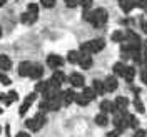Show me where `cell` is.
Wrapping results in <instances>:
<instances>
[{
	"instance_id": "cell-1",
	"label": "cell",
	"mask_w": 147,
	"mask_h": 137,
	"mask_svg": "<svg viewBox=\"0 0 147 137\" xmlns=\"http://www.w3.org/2000/svg\"><path fill=\"white\" fill-rule=\"evenodd\" d=\"M107 12L104 9H95L94 12H89V10H85L84 12V20H87V22H90L92 25L95 28H102L105 24H107Z\"/></svg>"
},
{
	"instance_id": "cell-2",
	"label": "cell",
	"mask_w": 147,
	"mask_h": 137,
	"mask_svg": "<svg viewBox=\"0 0 147 137\" xmlns=\"http://www.w3.org/2000/svg\"><path fill=\"white\" fill-rule=\"evenodd\" d=\"M105 47V40L104 38H94V40H87L80 44V54H97Z\"/></svg>"
},
{
	"instance_id": "cell-3",
	"label": "cell",
	"mask_w": 147,
	"mask_h": 137,
	"mask_svg": "<svg viewBox=\"0 0 147 137\" xmlns=\"http://www.w3.org/2000/svg\"><path fill=\"white\" fill-rule=\"evenodd\" d=\"M35 99H37V92H32V94H28L27 97H25V101H24V104L20 105V110H18V114H20V115H25V112L30 109V105L35 102Z\"/></svg>"
},
{
	"instance_id": "cell-4",
	"label": "cell",
	"mask_w": 147,
	"mask_h": 137,
	"mask_svg": "<svg viewBox=\"0 0 147 137\" xmlns=\"http://www.w3.org/2000/svg\"><path fill=\"white\" fill-rule=\"evenodd\" d=\"M47 65H49L50 69H60V67L64 65V59L57 54H50L47 57Z\"/></svg>"
},
{
	"instance_id": "cell-5",
	"label": "cell",
	"mask_w": 147,
	"mask_h": 137,
	"mask_svg": "<svg viewBox=\"0 0 147 137\" xmlns=\"http://www.w3.org/2000/svg\"><path fill=\"white\" fill-rule=\"evenodd\" d=\"M47 104H49V110H59L64 105L62 104V92L54 95V97H50V99H47Z\"/></svg>"
},
{
	"instance_id": "cell-6",
	"label": "cell",
	"mask_w": 147,
	"mask_h": 137,
	"mask_svg": "<svg viewBox=\"0 0 147 137\" xmlns=\"http://www.w3.org/2000/svg\"><path fill=\"white\" fill-rule=\"evenodd\" d=\"M69 82L72 84V87H84V82H85V79H84L82 74L79 72H74L69 75Z\"/></svg>"
},
{
	"instance_id": "cell-7",
	"label": "cell",
	"mask_w": 147,
	"mask_h": 137,
	"mask_svg": "<svg viewBox=\"0 0 147 137\" xmlns=\"http://www.w3.org/2000/svg\"><path fill=\"white\" fill-rule=\"evenodd\" d=\"M77 64L80 65V69H85V70H89L94 64V60H92V57L89 54H80V59H79V62Z\"/></svg>"
},
{
	"instance_id": "cell-8",
	"label": "cell",
	"mask_w": 147,
	"mask_h": 137,
	"mask_svg": "<svg viewBox=\"0 0 147 137\" xmlns=\"http://www.w3.org/2000/svg\"><path fill=\"white\" fill-rule=\"evenodd\" d=\"M42 75H44V67H42L40 64H32L30 75H28V77H32V79H35V80H40Z\"/></svg>"
},
{
	"instance_id": "cell-9",
	"label": "cell",
	"mask_w": 147,
	"mask_h": 137,
	"mask_svg": "<svg viewBox=\"0 0 147 137\" xmlns=\"http://www.w3.org/2000/svg\"><path fill=\"white\" fill-rule=\"evenodd\" d=\"M30 69H32V62L28 60H24L18 64V75L20 77H28L30 75Z\"/></svg>"
},
{
	"instance_id": "cell-10",
	"label": "cell",
	"mask_w": 147,
	"mask_h": 137,
	"mask_svg": "<svg viewBox=\"0 0 147 137\" xmlns=\"http://www.w3.org/2000/svg\"><path fill=\"white\" fill-rule=\"evenodd\" d=\"M117 87H119V82H117L115 77H107L104 80V89H105V92H114Z\"/></svg>"
},
{
	"instance_id": "cell-11",
	"label": "cell",
	"mask_w": 147,
	"mask_h": 137,
	"mask_svg": "<svg viewBox=\"0 0 147 137\" xmlns=\"http://www.w3.org/2000/svg\"><path fill=\"white\" fill-rule=\"evenodd\" d=\"M49 80H52L54 84H57V85H62V84L67 80V75H65L62 70H54V74H52V77L49 79Z\"/></svg>"
},
{
	"instance_id": "cell-12",
	"label": "cell",
	"mask_w": 147,
	"mask_h": 137,
	"mask_svg": "<svg viewBox=\"0 0 147 137\" xmlns=\"http://www.w3.org/2000/svg\"><path fill=\"white\" fill-rule=\"evenodd\" d=\"M10 69H12V60H10V57L5 55V54H0V70H2V72H7Z\"/></svg>"
},
{
	"instance_id": "cell-13",
	"label": "cell",
	"mask_w": 147,
	"mask_h": 137,
	"mask_svg": "<svg viewBox=\"0 0 147 137\" xmlns=\"http://www.w3.org/2000/svg\"><path fill=\"white\" fill-rule=\"evenodd\" d=\"M114 105H115V110L124 112V110H127V107H129V99L127 97H117L115 102H114Z\"/></svg>"
},
{
	"instance_id": "cell-14",
	"label": "cell",
	"mask_w": 147,
	"mask_h": 137,
	"mask_svg": "<svg viewBox=\"0 0 147 137\" xmlns=\"http://www.w3.org/2000/svg\"><path fill=\"white\" fill-rule=\"evenodd\" d=\"M74 99H75V92H74L72 89H69V90H64V92H62V104H64V105L72 104Z\"/></svg>"
},
{
	"instance_id": "cell-15",
	"label": "cell",
	"mask_w": 147,
	"mask_h": 137,
	"mask_svg": "<svg viewBox=\"0 0 147 137\" xmlns=\"http://www.w3.org/2000/svg\"><path fill=\"white\" fill-rule=\"evenodd\" d=\"M20 22L25 24V25H32V24H35L37 22V15L35 13H28V12H25V13H22Z\"/></svg>"
},
{
	"instance_id": "cell-16",
	"label": "cell",
	"mask_w": 147,
	"mask_h": 137,
	"mask_svg": "<svg viewBox=\"0 0 147 137\" xmlns=\"http://www.w3.org/2000/svg\"><path fill=\"white\" fill-rule=\"evenodd\" d=\"M95 124L97 126H100V127H105L107 124H110V120H109V115L107 114H104V112H100V114H97L95 115Z\"/></svg>"
},
{
	"instance_id": "cell-17",
	"label": "cell",
	"mask_w": 147,
	"mask_h": 137,
	"mask_svg": "<svg viewBox=\"0 0 147 137\" xmlns=\"http://www.w3.org/2000/svg\"><path fill=\"white\" fill-rule=\"evenodd\" d=\"M100 110L104 114H110V112H115V105H114V102H110V101H102Z\"/></svg>"
},
{
	"instance_id": "cell-18",
	"label": "cell",
	"mask_w": 147,
	"mask_h": 137,
	"mask_svg": "<svg viewBox=\"0 0 147 137\" xmlns=\"http://www.w3.org/2000/svg\"><path fill=\"white\" fill-rule=\"evenodd\" d=\"M92 90L95 92V95H104V94H105L104 82H102V80H94V82H92Z\"/></svg>"
},
{
	"instance_id": "cell-19",
	"label": "cell",
	"mask_w": 147,
	"mask_h": 137,
	"mask_svg": "<svg viewBox=\"0 0 147 137\" xmlns=\"http://www.w3.org/2000/svg\"><path fill=\"white\" fill-rule=\"evenodd\" d=\"M82 95H84V99H85V101L89 102V104H90V102L94 101L95 97H97V95H95V92L92 90V87H84Z\"/></svg>"
},
{
	"instance_id": "cell-20",
	"label": "cell",
	"mask_w": 147,
	"mask_h": 137,
	"mask_svg": "<svg viewBox=\"0 0 147 137\" xmlns=\"http://www.w3.org/2000/svg\"><path fill=\"white\" fill-rule=\"evenodd\" d=\"M119 5H120V9L124 10L125 13H129L130 10L136 7V5H134V0H119Z\"/></svg>"
},
{
	"instance_id": "cell-21",
	"label": "cell",
	"mask_w": 147,
	"mask_h": 137,
	"mask_svg": "<svg viewBox=\"0 0 147 137\" xmlns=\"http://www.w3.org/2000/svg\"><path fill=\"white\" fill-rule=\"evenodd\" d=\"M125 67L127 65L124 64V62H117V64H114V67H112V70H114V74L117 75V77H124V72H125Z\"/></svg>"
},
{
	"instance_id": "cell-22",
	"label": "cell",
	"mask_w": 147,
	"mask_h": 137,
	"mask_svg": "<svg viewBox=\"0 0 147 137\" xmlns=\"http://www.w3.org/2000/svg\"><path fill=\"white\" fill-rule=\"evenodd\" d=\"M134 77H136V69L134 67H125V72H124V79L129 84L134 82Z\"/></svg>"
},
{
	"instance_id": "cell-23",
	"label": "cell",
	"mask_w": 147,
	"mask_h": 137,
	"mask_svg": "<svg viewBox=\"0 0 147 137\" xmlns=\"http://www.w3.org/2000/svg\"><path fill=\"white\" fill-rule=\"evenodd\" d=\"M79 59H80V52H77V50H70V52L67 54V60H69L70 64H77Z\"/></svg>"
},
{
	"instance_id": "cell-24",
	"label": "cell",
	"mask_w": 147,
	"mask_h": 137,
	"mask_svg": "<svg viewBox=\"0 0 147 137\" xmlns=\"http://www.w3.org/2000/svg\"><path fill=\"white\" fill-rule=\"evenodd\" d=\"M129 57H130L136 64H140V62H142V54H140V49H137V50H130Z\"/></svg>"
},
{
	"instance_id": "cell-25",
	"label": "cell",
	"mask_w": 147,
	"mask_h": 137,
	"mask_svg": "<svg viewBox=\"0 0 147 137\" xmlns=\"http://www.w3.org/2000/svg\"><path fill=\"white\" fill-rule=\"evenodd\" d=\"M35 122H37V126H38V129H42L44 126H45V122H47V117H45V114H42V112H38L35 117Z\"/></svg>"
},
{
	"instance_id": "cell-26",
	"label": "cell",
	"mask_w": 147,
	"mask_h": 137,
	"mask_svg": "<svg viewBox=\"0 0 147 137\" xmlns=\"http://www.w3.org/2000/svg\"><path fill=\"white\" fill-rule=\"evenodd\" d=\"M25 126H27V129H28V130H32V132L40 130V129H38V126H37L35 119H27V120H25Z\"/></svg>"
},
{
	"instance_id": "cell-27",
	"label": "cell",
	"mask_w": 147,
	"mask_h": 137,
	"mask_svg": "<svg viewBox=\"0 0 147 137\" xmlns=\"http://www.w3.org/2000/svg\"><path fill=\"white\" fill-rule=\"evenodd\" d=\"M110 38H112V42H117V44H120V42L124 40V32H122V30H115V32L112 34V37H110Z\"/></svg>"
},
{
	"instance_id": "cell-28",
	"label": "cell",
	"mask_w": 147,
	"mask_h": 137,
	"mask_svg": "<svg viewBox=\"0 0 147 137\" xmlns=\"http://www.w3.org/2000/svg\"><path fill=\"white\" fill-rule=\"evenodd\" d=\"M134 109L137 110L139 114H142V112H144V104H142V102H140V99H139V97H136V99H134Z\"/></svg>"
},
{
	"instance_id": "cell-29",
	"label": "cell",
	"mask_w": 147,
	"mask_h": 137,
	"mask_svg": "<svg viewBox=\"0 0 147 137\" xmlns=\"http://www.w3.org/2000/svg\"><path fill=\"white\" fill-rule=\"evenodd\" d=\"M45 89H47V80H40V82H37L35 84V92H45Z\"/></svg>"
},
{
	"instance_id": "cell-30",
	"label": "cell",
	"mask_w": 147,
	"mask_h": 137,
	"mask_svg": "<svg viewBox=\"0 0 147 137\" xmlns=\"http://www.w3.org/2000/svg\"><path fill=\"white\" fill-rule=\"evenodd\" d=\"M74 102H77L79 105H89V102L84 99L82 94H75V99H74Z\"/></svg>"
},
{
	"instance_id": "cell-31",
	"label": "cell",
	"mask_w": 147,
	"mask_h": 137,
	"mask_svg": "<svg viewBox=\"0 0 147 137\" xmlns=\"http://www.w3.org/2000/svg\"><path fill=\"white\" fill-rule=\"evenodd\" d=\"M129 127H132V129H137L139 127V119H137V117L129 115Z\"/></svg>"
},
{
	"instance_id": "cell-32",
	"label": "cell",
	"mask_w": 147,
	"mask_h": 137,
	"mask_svg": "<svg viewBox=\"0 0 147 137\" xmlns=\"http://www.w3.org/2000/svg\"><path fill=\"white\" fill-rule=\"evenodd\" d=\"M27 12L28 13H35V15H38V3H28Z\"/></svg>"
},
{
	"instance_id": "cell-33",
	"label": "cell",
	"mask_w": 147,
	"mask_h": 137,
	"mask_svg": "<svg viewBox=\"0 0 147 137\" xmlns=\"http://www.w3.org/2000/svg\"><path fill=\"white\" fill-rule=\"evenodd\" d=\"M38 112H42V114L49 112V104H47V101H44V99H42V102L38 104Z\"/></svg>"
},
{
	"instance_id": "cell-34",
	"label": "cell",
	"mask_w": 147,
	"mask_h": 137,
	"mask_svg": "<svg viewBox=\"0 0 147 137\" xmlns=\"http://www.w3.org/2000/svg\"><path fill=\"white\" fill-rule=\"evenodd\" d=\"M79 5H80L84 10H89L92 7V0H79Z\"/></svg>"
},
{
	"instance_id": "cell-35",
	"label": "cell",
	"mask_w": 147,
	"mask_h": 137,
	"mask_svg": "<svg viewBox=\"0 0 147 137\" xmlns=\"http://www.w3.org/2000/svg\"><path fill=\"white\" fill-rule=\"evenodd\" d=\"M40 5L45 7V9H52L55 5V0H40Z\"/></svg>"
},
{
	"instance_id": "cell-36",
	"label": "cell",
	"mask_w": 147,
	"mask_h": 137,
	"mask_svg": "<svg viewBox=\"0 0 147 137\" xmlns=\"http://www.w3.org/2000/svg\"><path fill=\"white\" fill-rule=\"evenodd\" d=\"M134 5L136 7H140V9L147 10V0H134Z\"/></svg>"
},
{
	"instance_id": "cell-37",
	"label": "cell",
	"mask_w": 147,
	"mask_h": 137,
	"mask_svg": "<svg viewBox=\"0 0 147 137\" xmlns=\"http://www.w3.org/2000/svg\"><path fill=\"white\" fill-rule=\"evenodd\" d=\"M0 84H3V85H10V79L3 72L0 74Z\"/></svg>"
},
{
	"instance_id": "cell-38",
	"label": "cell",
	"mask_w": 147,
	"mask_h": 137,
	"mask_svg": "<svg viewBox=\"0 0 147 137\" xmlns=\"http://www.w3.org/2000/svg\"><path fill=\"white\" fill-rule=\"evenodd\" d=\"M65 5H67L69 9H75V7L79 5V0H65Z\"/></svg>"
},
{
	"instance_id": "cell-39",
	"label": "cell",
	"mask_w": 147,
	"mask_h": 137,
	"mask_svg": "<svg viewBox=\"0 0 147 137\" xmlns=\"http://www.w3.org/2000/svg\"><path fill=\"white\" fill-rule=\"evenodd\" d=\"M7 95H9L10 102H15V101H18V94H17L15 90H10L9 94H7Z\"/></svg>"
},
{
	"instance_id": "cell-40",
	"label": "cell",
	"mask_w": 147,
	"mask_h": 137,
	"mask_svg": "<svg viewBox=\"0 0 147 137\" xmlns=\"http://www.w3.org/2000/svg\"><path fill=\"white\" fill-rule=\"evenodd\" d=\"M132 137H147V132L146 130H142V129H137L136 132H134V136Z\"/></svg>"
},
{
	"instance_id": "cell-41",
	"label": "cell",
	"mask_w": 147,
	"mask_h": 137,
	"mask_svg": "<svg viewBox=\"0 0 147 137\" xmlns=\"http://www.w3.org/2000/svg\"><path fill=\"white\" fill-rule=\"evenodd\" d=\"M0 101L3 102L5 105H9V104H12V102H10V99H9V95H7V94H0Z\"/></svg>"
},
{
	"instance_id": "cell-42",
	"label": "cell",
	"mask_w": 147,
	"mask_h": 137,
	"mask_svg": "<svg viewBox=\"0 0 147 137\" xmlns=\"http://www.w3.org/2000/svg\"><path fill=\"white\" fill-rule=\"evenodd\" d=\"M120 136V130H117V129H115V130H112V132H109V134H107V137H119Z\"/></svg>"
},
{
	"instance_id": "cell-43",
	"label": "cell",
	"mask_w": 147,
	"mask_h": 137,
	"mask_svg": "<svg viewBox=\"0 0 147 137\" xmlns=\"http://www.w3.org/2000/svg\"><path fill=\"white\" fill-rule=\"evenodd\" d=\"M140 77H142V82H144V84L147 85V69L144 70V72H142V75H140Z\"/></svg>"
},
{
	"instance_id": "cell-44",
	"label": "cell",
	"mask_w": 147,
	"mask_h": 137,
	"mask_svg": "<svg viewBox=\"0 0 147 137\" xmlns=\"http://www.w3.org/2000/svg\"><path fill=\"white\" fill-rule=\"evenodd\" d=\"M142 62H147V42H146V49H144V55H142Z\"/></svg>"
},
{
	"instance_id": "cell-45",
	"label": "cell",
	"mask_w": 147,
	"mask_h": 137,
	"mask_svg": "<svg viewBox=\"0 0 147 137\" xmlns=\"http://www.w3.org/2000/svg\"><path fill=\"white\" fill-rule=\"evenodd\" d=\"M15 137H30V136H28L27 132H18V134H17Z\"/></svg>"
},
{
	"instance_id": "cell-46",
	"label": "cell",
	"mask_w": 147,
	"mask_h": 137,
	"mask_svg": "<svg viewBox=\"0 0 147 137\" xmlns=\"http://www.w3.org/2000/svg\"><path fill=\"white\" fill-rule=\"evenodd\" d=\"M142 30L147 34V20H144V22H142Z\"/></svg>"
},
{
	"instance_id": "cell-47",
	"label": "cell",
	"mask_w": 147,
	"mask_h": 137,
	"mask_svg": "<svg viewBox=\"0 0 147 137\" xmlns=\"http://www.w3.org/2000/svg\"><path fill=\"white\" fill-rule=\"evenodd\" d=\"M5 2H7V0H0V7H3V5H5Z\"/></svg>"
},
{
	"instance_id": "cell-48",
	"label": "cell",
	"mask_w": 147,
	"mask_h": 137,
	"mask_svg": "<svg viewBox=\"0 0 147 137\" xmlns=\"http://www.w3.org/2000/svg\"><path fill=\"white\" fill-rule=\"evenodd\" d=\"M0 37H2V27H0Z\"/></svg>"
},
{
	"instance_id": "cell-49",
	"label": "cell",
	"mask_w": 147,
	"mask_h": 137,
	"mask_svg": "<svg viewBox=\"0 0 147 137\" xmlns=\"http://www.w3.org/2000/svg\"><path fill=\"white\" fill-rule=\"evenodd\" d=\"M2 112H3V109H0V114H2Z\"/></svg>"
},
{
	"instance_id": "cell-50",
	"label": "cell",
	"mask_w": 147,
	"mask_h": 137,
	"mask_svg": "<svg viewBox=\"0 0 147 137\" xmlns=\"http://www.w3.org/2000/svg\"><path fill=\"white\" fill-rule=\"evenodd\" d=\"M0 134H2V127H0Z\"/></svg>"
}]
</instances>
